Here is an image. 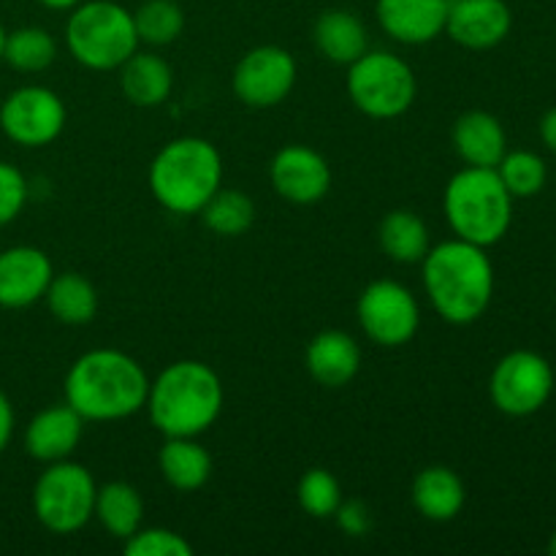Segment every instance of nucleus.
<instances>
[{"mask_svg":"<svg viewBox=\"0 0 556 556\" xmlns=\"http://www.w3.org/2000/svg\"><path fill=\"white\" fill-rule=\"evenodd\" d=\"M150 378L134 356L114 348L81 353L65 375V402L85 421H119L147 405Z\"/></svg>","mask_w":556,"mask_h":556,"instance_id":"nucleus-1","label":"nucleus"},{"mask_svg":"<svg viewBox=\"0 0 556 556\" xmlns=\"http://www.w3.org/2000/svg\"><path fill=\"white\" fill-rule=\"evenodd\" d=\"M424 288L440 318L454 326L476 324L494 296V266L486 248L459 237L429 248Z\"/></svg>","mask_w":556,"mask_h":556,"instance_id":"nucleus-2","label":"nucleus"},{"mask_svg":"<svg viewBox=\"0 0 556 556\" xmlns=\"http://www.w3.org/2000/svg\"><path fill=\"white\" fill-rule=\"evenodd\" d=\"M144 407L166 438H199L220 416L223 383L204 362L182 358L150 380Z\"/></svg>","mask_w":556,"mask_h":556,"instance_id":"nucleus-3","label":"nucleus"},{"mask_svg":"<svg viewBox=\"0 0 556 556\" xmlns=\"http://www.w3.org/2000/svg\"><path fill=\"white\" fill-rule=\"evenodd\" d=\"M150 190L163 210L199 215L220 190L223 161L215 144L199 136H182L161 147L150 166Z\"/></svg>","mask_w":556,"mask_h":556,"instance_id":"nucleus-4","label":"nucleus"},{"mask_svg":"<svg viewBox=\"0 0 556 556\" xmlns=\"http://www.w3.org/2000/svg\"><path fill=\"white\" fill-rule=\"evenodd\" d=\"M443 210L456 237L478 248H492L514 223V195L497 168L467 166L445 185Z\"/></svg>","mask_w":556,"mask_h":556,"instance_id":"nucleus-5","label":"nucleus"},{"mask_svg":"<svg viewBox=\"0 0 556 556\" xmlns=\"http://www.w3.org/2000/svg\"><path fill=\"white\" fill-rule=\"evenodd\" d=\"M71 58L90 71H114L139 49L134 14L112 0L79 3L65 25Z\"/></svg>","mask_w":556,"mask_h":556,"instance_id":"nucleus-6","label":"nucleus"},{"mask_svg":"<svg viewBox=\"0 0 556 556\" xmlns=\"http://www.w3.org/2000/svg\"><path fill=\"white\" fill-rule=\"evenodd\" d=\"M98 486L90 470L76 462H52L33 486V514L43 530L74 535L96 514Z\"/></svg>","mask_w":556,"mask_h":556,"instance_id":"nucleus-7","label":"nucleus"},{"mask_svg":"<svg viewBox=\"0 0 556 556\" xmlns=\"http://www.w3.org/2000/svg\"><path fill=\"white\" fill-rule=\"evenodd\" d=\"M348 96L367 117H400L416 101V74L396 54L364 52L348 65Z\"/></svg>","mask_w":556,"mask_h":556,"instance_id":"nucleus-8","label":"nucleus"},{"mask_svg":"<svg viewBox=\"0 0 556 556\" xmlns=\"http://www.w3.org/2000/svg\"><path fill=\"white\" fill-rule=\"evenodd\" d=\"M554 394V369L541 353L514 351L503 356L489 378V396L505 416L525 418L543 410Z\"/></svg>","mask_w":556,"mask_h":556,"instance_id":"nucleus-9","label":"nucleus"},{"mask_svg":"<svg viewBox=\"0 0 556 556\" xmlns=\"http://www.w3.org/2000/svg\"><path fill=\"white\" fill-rule=\"evenodd\" d=\"M358 324L364 334L383 348H400L416 337L421 309L416 296L402 282L375 280L362 291L356 302Z\"/></svg>","mask_w":556,"mask_h":556,"instance_id":"nucleus-10","label":"nucleus"},{"mask_svg":"<svg viewBox=\"0 0 556 556\" xmlns=\"http://www.w3.org/2000/svg\"><path fill=\"white\" fill-rule=\"evenodd\" d=\"M0 128L20 147H47L63 134L65 103L49 87L27 85L0 103Z\"/></svg>","mask_w":556,"mask_h":556,"instance_id":"nucleus-11","label":"nucleus"},{"mask_svg":"<svg viewBox=\"0 0 556 556\" xmlns=\"http://www.w3.org/2000/svg\"><path fill=\"white\" fill-rule=\"evenodd\" d=\"M296 60L282 47H255L233 68V92L253 109H269L286 101L296 85Z\"/></svg>","mask_w":556,"mask_h":556,"instance_id":"nucleus-12","label":"nucleus"},{"mask_svg":"<svg viewBox=\"0 0 556 556\" xmlns=\"http://www.w3.org/2000/svg\"><path fill=\"white\" fill-rule=\"evenodd\" d=\"M271 188L291 204H315L331 188V168L320 152L304 144H288L269 163Z\"/></svg>","mask_w":556,"mask_h":556,"instance_id":"nucleus-13","label":"nucleus"},{"mask_svg":"<svg viewBox=\"0 0 556 556\" xmlns=\"http://www.w3.org/2000/svg\"><path fill=\"white\" fill-rule=\"evenodd\" d=\"M54 269L43 250L16 244L0 253V307L22 309L43 299Z\"/></svg>","mask_w":556,"mask_h":556,"instance_id":"nucleus-14","label":"nucleus"},{"mask_svg":"<svg viewBox=\"0 0 556 556\" xmlns=\"http://www.w3.org/2000/svg\"><path fill=\"white\" fill-rule=\"evenodd\" d=\"M514 14L505 0H451L445 33L459 47L492 49L508 38Z\"/></svg>","mask_w":556,"mask_h":556,"instance_id":"nucleus-15","label":"nucleus"},{"mask_svg":"<svg viewBox=\"0 0 556 556\" xmlns=\"http://www.w3.org/2000/svg\"><path fill=\"white\" fill-rule=\"evenodd\" d=\"M451 0H378L380 27L400 43H429L445 33Z\"/></svg>","mask_w":556,"mask_h":556,"instance_id":"nucleus-16","label":"nucleus"},{"mask_svg":"<svg viewBox=\"0 0 556 556\" xmlns=\"http://www.w3.org/2000/svg\"><path fill=\"white\" fill-rule=\"evenodd\" d=\"M81 432H85V418L68 402L47 407V410L36 413L27 424L25 451L43 465L63 462L76 451Z\"/></svg>","mask_w":556,"mask_h":556,"instance_id":"nucleus-17","label":"nucleus"},{"mask_svg":"<svg viewBox=\"0 0 556 556\" xmlns=\"http://www.w3.org/2000/svg\"><path fill=\"white\" fill-rule=\"evenodd\" d=\"M307 369L315 383L326 389H342L362 369V348L345 331H320L307 345Z\"/></svg>","mask_w":556,"mask_h":556,"instance_id":"nucleus-18","label":"nucleus"},{"mask_svg":"<svg viewBox=\"0 0 556 556\" xmlns=\"http://www.w3.org/2000/svg\"><path fill=\"white\" fill-rule=\"evenodd\" d=\"M454 147L467 166L497 168V163L508 152V136L494 114L476 109L456 119Z\"/></svg>","mask_w":556,"mask_h":556,"instance_id":"nucleus-19","label":"nucleus"},{"mask_svg":"<svg viewBox=\"0 0 556 556\" xmlns=\"http://www.w3.org/2000/svg\"><path fill=\"white\" fill-rule=\"evenodd\" d=\"M174 87V71L163 58L152 52L136 49L123 65H119V90L134 106L152 109L161 106Z\"/></svg>","mask_w":556,"mask_h":556,"instance_id":"nucleus-20","label":"nucleus"},{"mask_svg":"<svg viewBox=\"0 0 556 556\" xmlns=\"http://www.w3.org/2000/svg\"><path fill=\"white\" fill-rule=\"evenodd\" d=\"M465 483L451 467H427L413 481V505L429 521H451L465 508Z\"/></svg>","mask_w":556,"mask_h":556,"instance_id":"nucleus-21","label":"nucleus"},{"mask_svg":"<svg viewBox=\"0 0 556 556\" xmlns=\"http://www.w3.org/2000/svg\"><path fill=\"white\" fill-rule=\"evenodd\" d=\"M315 47L324 54L329 63L334 65H351L367 52V27L351 11H326L315 22Z\"/></svg>","mask_w":556,"mask_h":556,"instance_id":"nucleus-22","label":"nucleus"},{"mask_svg":"<svg viewBox=\"0 0 556 556\" xmlns=\"http://www.w3.org/2000/svg\"><path fill=\"white\" fill-rule=\"evenodd\" d=\"M157 467L163 481L177 492H195L212 478L210 451L195 443V438H166L157 454Z\"/></svg>","mask_w":556,"mask_h":556,"instance_id":"nucleus-23","label":"nucleus"},{"mask_svg":"<svg viewBox=\"0 0 556 556\" xmlns=\"http://www.w3.org/2000/svg\"><path fill=\"white\" fill-rule=\"evenodd\" d=\"M43 299H47L52 318H58L65 326H85L98 313V291L87 277L76 275V271L54 275Z\"/></svg>","mask_w":556,"mask_h":556,"instance_id":"nucleus-24","label":"nucleus"},{"mask_svg":"<svg viewBox=\"0 0 556 556\" xmlns=\"http://www.w3.org/2000/svg\"><path fill=\"white\" fill-rule=\"evenodd\" d=\"M92 516L101 521V527L109 535L125 541V538L134 535L141 527V521H144V500H141L139 489L130 486V483L112 481L106 483V486L98 489L96 514Z\"/></svg>","mask_w":556,"mask_h":556,"instance_id":"nucleus-25","label":"nucleus"},{"mask_svg":"<svg viewBox=\"0 0 556 556\" xmlns=\"http://www.w3.org/2000/svg\"><path fill=\"white\" fill-rule=\"evenodd\" d=\"M380 248L396 264H418L429 253V228L416 212L394 210L378 228Z\"/></svg>","mask_w":556,"mask_h":556,"instance_id":"nucleus-26","label":"nucleus"},{"mask_svg":"<svg viewBox=\"0 0 556 556\" xmlns=\"http://www.w3.org/2000/svg\"><path fill=\"white\" fill-rule=\"evenodd\" d=\"M58 58V43L43 27H20L14 33H5L3 60L14 71L22 74H38L49 68Z\"/></svg>","mask_w":556,"mask_h":556,"instance_id":"nucleus-27","label":"nucleus"},{"mask_svg":"<svg viewBox=\"0 0 556 556\" xmlns=\"http://www.w3.org/2000/svg\"><path fill=\"white\" fill-rule=\"evenodd\" d=\"M199 215L217 237H242L255 223V204L242 190H217Z\"/></svg>","mask_w":556,"mask_h":556,"instance_id":"nucleus-28","label":"nucleus"},{"mask_svg":"<svg viewBox=\"0 0 556 556\" xmlns=\"http://www.w3.org/2000/svg\"><path fill=\"white\" fill-rule=\"evenodd\" d=\"M136 36L139 43L150 47H166L174 43L185 30V11L174 0H147L134 14Z\"/></svg>","mask_w":556,"mask_h":556,"instance_id":"nucleus-29","label":"nucleus"},{"mask_svg":"<svg viewBox=\"0 0 556 556\" xmlns=\"http://www.w3.org/2000/svg\"><path fill=\"white\" fill-rule=\"evenodd\" d=\"M497 174L514 199H532L546 188L548 179L546 161L530 150L505 152L503 161L497 163Z\"/></svg>","mask_w":556,"mask_h":556,"instance_id":"nucleus-30","label":"nucleus"},{"mask_svg":"<svg viewBox=\"0 0 556 556\" xmlns=\"http://www.w3.org/2000/svg\"><path fill=\"white\" fill-rule=\"evenodd\" d=\"M299 505L307 510L313 519H331L337 508L342 505V486L329 470L324 467H313L302 476L296 489Z\"/></svg>","mask_w":556,"mask_h":556,"instance_id":"nucleus-31","label":"nucleus"},{"mask_svg":"<svg viewBox=\"0 0 556 556\" xmlns=\"http://www.w3.org/2000/svg\"><path fill=\"white\" fill-rule=\"evenodd\" d=\"M128 556H193V546L179 532L163 527H139L130 538H125Z\"/></svg>","mask_w":556,"mask_h":556,"instance_id":"nucleus-32","label":"nucleus"},{"mask_svg":"<svg viewBox=\"0 0 556 556\" xmlns=\"http://www.w3.org/2000/svg\"><path fill=\"white\" fill-rule=\"evenodd\" d=\"M27 201V179L11 163L0 161V228L20 217Z\"/></svg>","mask_w":556,"mask_h":556,"instance_id":"nucleus-33","label":"nucleus"},{"mask_svg":"<svg viewBox=\"0 0 556 556\" xmlns=\"http://www.w3.org/2000/svg\"><path fill=\"white\" fill-rule=\"evenodd\" d=\"M334 519L340 521L342 530L353 538L364 535V532L369 530V516H367V508H364L362 503H345V500H342V505L337 508Z\"/></svg>","mask_w":556,"mask_h":556,"instance_id":"nucleus-34","label":"nucleus"},{"mask_svg":"<svg viewBox=\"0 0 556 556\" xmlns=\"http://www.w3.org/2000/svg\"><path fill=\"white\" fill-rule=\"evenodd\" d=\"M11 438H14V407L9 396L0 391V454L9 448Z\"/></svg>","mask_w":556,"mask_h":556,"instance_id":"nucleus-35","label":"nucleus"},{"mask_svg":"<svg viewBox=\"0 0 556 556\" xmlns=\"http://www.w3.org/2000/svg\"><path fill=\"white\" fill-rule=\"evenodd\" d=\"M541 139L548 150L556 152V106L541 117Z\"/></svg>","mask_w":556,"mask_h":556,"instance_id":"nucleus-36","label":"nucleus"},{"mask_svg":"<svg viewBox=\"0 0 556 556\" xmlns=\"http://www.w3.org/2000/svg\"><path fill=\"white\" fill-rule=\"evenodd\" d=\"M38 3L47 5V9H52V11H68V9H76L81 0H38Z\"/></svg>","mask_w":556,"mask_h":556,"instance_id":"nucleus-37","label":"nucleus"},{"mask_svg":"<svg viewBox=\"0 0 556 556\" xmlns=\"http://www.w3.org/2000/svg\"><path fill=\"white\" fill-rule=\"evenodd\" d=\"M3 47H5V27L0 22V60H3Z\"/></svg>","mask_w":556,"mask_h":556,"instance_id":"nucleus-38","label":"nucleus"},{"mask_svg":"<svg viewBox=\"0 0 556 556\" xmlns=\"http://www.w3.org/2000/svg\"><path fill=\"white\" fill-rule=\"evenodd\" d=\"M548 552H552L556 556V532L552 535V543H548Z\"/></svg>","mask_w":556,"mask_h":556,"instance_id":"nucleus-39","label":"nucleus"}]
</instances>
